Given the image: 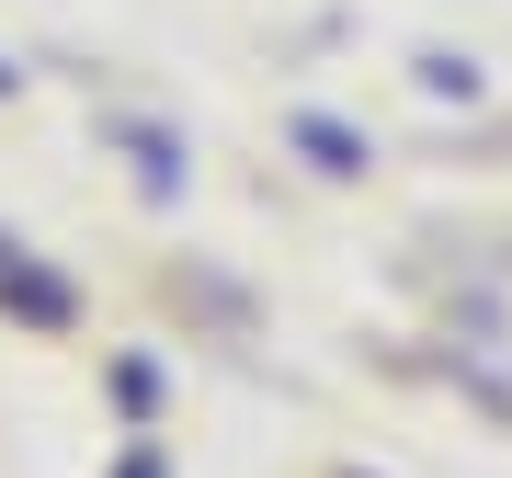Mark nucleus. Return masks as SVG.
Listing matches in <instances>:
<instances>
[{"mask_svg": "<svg viewBox=\"0 0 512 478\" xmlns=\"http://www.w3.org/2000/svg\"><path fill=\"white\" fill-rule=\"evenodd\" d=\"M0 296H12V308L35 319V331H69V319H80V296L57 285V274H35L23 251H0Z\"/></svg>", "mask_w": 512, "mask_h": 478, "instance_id": "1", "label": "nucleus"}, {"mask_svg": "<svg viewBox=\"0 0 512 478\" xmlns=\"http://www.w3.org/2000/svg\"><path fill=\"white\" fill-rule=\"evenodd\" d=\"M296 148H308L319 171H365V160H376V148L353 137V126H330V114H296Z\"/></svg>", "mask_w": 512, "mask_h": 478, "instance_id": "2", "label": "nucleus"}, {"mask_svg": "<svg viewBox=\"0 0 512 478\" xmlns=\"http://www.w3.org/2000/svg\"><path fill=\"white\" fill-rule=\"evenodd\" d=\"M421 92H456V103H467V92H478V69H467V57H421Z\"/></svg>", "mask_w": 512, "mask_h": 478, "instance_id": "3", "label": "nucleus"}, {"mask_svg": "<svg viewBox=\"0 0 512 478\" xmlns=\"http://www.w3.org/2000/svg\"><path fill=\"white\" fill-rule=\"evenodd\" d=\"M114 478H160V456H126V467H114Z\"/></svg>", "mask_w": 512, "mask_h": 478, "instance_id": "4", "label": "nucleus"}, {"mask_svg": "<svg viewBox=\"0 0 512 478\" xmlns=\"http://www.w3.org/2000/svg\"><path fill=\"white\" fill-rule=\"evenodd\" d=\"M0 92H12V57H0Z\"/></svg>", "mask_w": 512, "mask_h": 478, "instance_id": "5", "label": "nucleus"}]
</instances>
